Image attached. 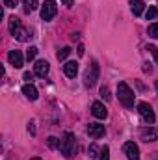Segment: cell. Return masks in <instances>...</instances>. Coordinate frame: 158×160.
Wrapping results in <instances>:
<instances>
[{"instance_id": "cell-1", "label": "cell", "mask_w": 158, "mask_h": 160, "mask_svg": "<svg viewBox=\"0 0 158 160\" xmlns=\"http://www.w3.org/2000/svg\"><path fill=\"white\" fill-rule=\"evenodd\" d=\"M117 99L125 108H134L136 95H134V91L130 89V86L126 82H119L117 84Z\"/></svg>"}, {"instance_id": "cell-2", "label": "cell", "mask_w": 158, "mask_h": 160, "mask_svg": "<svg viewBox=\"0 0 158 160\" xmlns=\"http://www.w3.org/2000/svg\"><path fill=\"white\" fill-rule=\"evenodd\" d=\"M60 151L65 158H71L77 151V143H75V134L73 132H65L62 142H60Z\"/></svg>"}, {"instance_id": "cell-3", "label": "cell", "mask_w": 158, "mask_h": 160, "mask_svg": "<svg viewBox=\"0 0 158 160\" xmlns=\"http://www.w3.org/2000/svg\"><path fill=\"white\" fill-rule=\"evenodd\" d=\"M58 13V4L54 0H45V4L41 6V19L43 21H52Z\"/></svg>"}, {"instance_id": "cell-4", "label": "cell", "mask_w": 158, "mask_h": 160, "mask_svg": "<svg viewBox=\"0 0 158 160\" xmlns=\"http://www.w3.org/2000/svg\"><path fill=\"white\" fill-rule=\"evenodd\" d=\"M97 80H99V65H97V62H91V65H89L87 71H86L84 84H86L87 88H93V86L97 84Z\"/></svg>"}, {"instance_id": "cell-5", "label": "cell", "mask_w": 158, "mask_h": 160, "mask_svg": "<svg viewBox=\"0 0 158 160\" xmlns=\"http://www.w3.org/2000/svg\"><path fill=\"white\" fill-rule=\"evenodd\" d=\"M138 112H140L141 119L145 121V123H149V125L155 123V112H153V108H151L149 102H143V101L138 102Z\"/></svg>"}, {"instance_id": "cell-6", "label": "cell", "mask_w": 158, "mask_h": 160, "mask_svg": "<svg viewBox=\"0 0 158 160\" xmlns=\"http://www.w3.org/2000/svg\"><path fill=\"white\" fill-rule=\"evenodd\" d=\"M123 153L126 155L128 160H140V149H138V145L134 142H126L123 145Z\"/></svg>"}, {"instance_id": "cell-7", "label": "cell", "mask_w": 158, "mask_h": 160, "mask_svg": "<svg viewBox=\"0 0 158 160\" xmlns=\"http://www.w3.org/2000/svg\"><path fill=\"white\" fill-rule=\"evenodd\" d=\"M91 114H93V118H97V119H106V118H108L106 106H104L102 102H99V101L91 104Z\"/></svg>"}, {"instance_id": "cell-8", "label": "cell", "mask_w": 158, "mask_h": 160, "mask_svg": "<svg viewBox=\"0 0 158 160\" xmlns=\"http://www.w3.org/2000/svg\"><path fill=\"white\" fill-rule=\"evenodd\" d=\"M104 125H101V123H89L87 125V134L91 136V138H95V140H99V138H102L104 136Z\"/></svg>"}, {"instance_id": "cell-9", "label": "cell", "mask_w": 158, "mask_h": 160, "mask_svg": "<svg viewBox=\"0 0 158 160\" xmlns=\"http://www.w3.org/2000/svg\"><path fill=\"white\" fill-rule=\"evenodd\" d=\"M140 138L143 140V142H156L158 140V128L155 127H147V128H141V132H140Z\"/></svg>"}, {"instance_id": "cell-10", "label": "cell", "mask_w": 158, "mask_h": 160, "mask_svg": "<svg viewBox=\"0 0 158 160\" xmlns=\"http://www.w3.org/2000/svg\"><path fill=\"white\" fill-rule=\"evenodd\" d=\"M7 62L15 67V69H21L22 67V54H21V50H9V54H7Z\"/></svg>"}, {"instance_id": "cell-11", "label": "cell", "mask_w": 158, "mask_h": 160, "mask_svg": "<svg viewBox=\"0 0 158 160\" xmlns=\"http://www.w3.org/2000/svg\"><path fill=\"white\" fill-rule=\"evenodd\" d=\"M48 62H45V60H37L36 62V65H34V73L37 75V77H47L48 75Z\"/></svg>"}, {"instance_id": "cell-12", "label": "cell", "mask_w": 158, "mask_h": 160, "mask_svg": "<svg viewBox=\"0 0 158 160\" xmlns=\"http://www.w3.org/2000/svg\"><path fill=\"white\" fill-rule=\"evenodd\" d=\"M22 93H24V97L30 99V101H36V99L39 97L37 88H36L34 84H24V86H22Z\"/></svg>"}, {"instance_id": "cell-13", "label": "cell", "mask_w": 158, "mask_h": 160, "mask_svg": "<svg viewBox=\"0 0 158 160\" xmlns=\"http://www.w3.org/2000/svg\"><path fill=\"white\" fill-rule=\"evenodd\" d=\"M63 73H65V77L75 78V77L78 75V63H77V62H67V63L63 65Z\"/></svg>"}, {"instance_id": "cell-14", "label": "cell", "mask_w": 158, "mask_h": 160, "mask_svg": "<svg viewBox=\"0 0 158 160\" xmlns=\"http://www.w3.org/2000/svg\"><path fill=\"white\" fill-rule=\"evenodd\" d=\"M130 9H132V13L138 17V15H141L143 13V9H145V4H143V0H130Z\"/></svg>"}, {"instance_id": "cell-15", "label": "cell", "mask_w": 158, "mask_h": 160, "mask_svg": "<svg viewBox=\"0 0 158 160\" xmlns=\"http://www.w3.org/2000/svg\"><path fill=\"white\" fill-rule=\"evenodd\" d=\"M22 6H24V11H26V13H32V11L37 9L39 2H37V0H22Z\"/></svg>"}, {"instance_id": "cell-16", "label": "cell", "mask_w": 158, "mask_h": 160, "mask_svg": "<svg viewBox=\"0 0 158 160\" xmlns=\"http://www.w3.org/2000/svg\"><path fill=\"white\" fill-rule=\"evenodd\" d=\"M145 17H147V21H156L158 19V9L155 6H149V9L145 11Z\"/></svg>"}, {"instance_id": "cell-17", "label": "cell", "mask_w": 158, "mask_h": 160, "mask_svg": "<svg viewBox=\"0 0 158 160\" xmlns=\"http://www.w3.org/2000/svg\"><path fill=\"white\" fill-rule=\"evenodd\" d=\"M19 28H21V21H19L17 17H11V19H9V32L15 36V32H17Z\"/></svg>"}, {"instance_id": "cell-18", "label": "cell", "mask_w": 158, "mask_h": 160, "mask_svg": "<svg viewBox=\"0 0 158 160\" xmlns=\"http://www.w3.org/2000/svg\"><path fill=\"white\" fill-rule=\"evenodd\" d=\"M147 34H149L151 38L158 39V22H153V24H149V28H147Z\"/></svg>"}, {"instance_id": "cell-19", "label": "cell", "mask_w": 158, "mask_h": 160, "mask_svg": "<svg viewBox=\"0 0 158 160\" xmlns=\"http://www.w3.org/2000/svg\"><path fill=\"white\" fill-rule=\"evenodd\" d=\"M15 38H17L19 41H26V39H28V32H26V30H24V28L21 26V28H19V30L15 32Z\"/></svg>"}, {"instance_id": "cell-20", "label": "cell", "mask_w": 158, "mask_h": 160, "mask_svg": "<svg viewBox=\"0 0 158 160\" xmlns=\"http://www.w3.org/2000/svg\"><path fill=\"white\" fill-rule=\"evenodd\" d=\"M69 54H71V48H69V47H63L62 50H58V54H56V56H58V60H65Z\"/></svg>"}, {"instance_id": "cell-21", "label": "cell", "mask_w": 158, "mask_h": 160, "mask_svg": "<svg viewBox=\"0 0 158 160\" xmlns=\"http://www.w3.org/2000/svg\"><path fill=\"white\" fill-rule=\"evenodd\" d=\"M99 160H110V149H108V145H104V147L101 149V155H99Z\"/></svg>"}, {"instance_id": "cell-22", "label": "cell", "mask_w": 158, "mask_h": 160, "mask_svg": "<svg viewBox=\"0 0 158 160\" xmlns=\"http://www.w3.org/2000/svg\"><path fill=\"white\" fill-rule=\"evenodd\" d=\"M36 54H37V48H36V47H30V48L26 50V60L32 62V60L36 58Z\"/></svg>"}, {"instance_id": "cell-23", "label": "cell", "mask_w": 158, "mask_h": 160, "mask_svg": "<svg viewBox=\"0 0 158 160\" xmlns=\"http://www.w3.org/2000/svg\"><path fill=\"white\" fill-rule=\"evenodd\" d=\"M87 153H89V158H97V157H99V155H97V153H99V147H97L95 143H91Z\"/></svg>"}, {"instance_id": "cell-24", "label": "cell", "mask_w": 158, "mask_h": 160, "mask_svg": "<svg viewBox=\"0 0 158 160\" xmlns=\"http://www.w3.org/2000/svg\"><path fill=\"white\" fill-rule=\"evenodd\" d=\"M101 97H102L104 101H110V91H108V88H106V86H102V88H101Z\"/></svg>"}, {"instance_id": "cell-25", "label": "cell", "mask_w": 158, "mask_h": 160, "mask_svg": "<svg viewBox=\"0 0 158 160\" xmlns=\"http://www.w3.org/2000/svg\"><path fill=\"white\" fill-rule=\"evenodd\" d=\"M47 143H48V147H50V149H56V147H58V140H56L54 136H48Z\"/></svg>"}, {"instance_id": "cell-26", "label": "cell", "mask_w": 158, "mask_h": 160, "mask_svg": "<svg viewBox=\"0 0 158 160\" xmlns=\"http://www.w3.org/2000/svg\"><path fill=\"white\" fill-rule=\"evenodd\" d=\"M147 50H149V52L153 54V58L156 60V63H158V48L155 47V45H149V47H147Z\"/></svg>"}, {"instance_id": "cell-27", "label": "cell", "mask_w": 158, "mask_h": 160, "mask_svg": "<svg viewBox=\"0 0 158 160\" xmlns=\"http://www.w3.org/2000/svg\"><path fill=\"white\" fill-rule=\"evenodd\" d=\"M17 2H19V0H4V6H6V8H15Z\"/></svg>"}, {"instance_id": "cell-28", "label": "cell", "mask_w": 158, "mask_h": 160, "mask_svg": "<svg viewBox=\"0 0 158 160\" xmlns=\"http://www.w3.org/2000/svg\"><path fill=\"white\" fill-rule=\"evenodd\" d=\"M24 80H26V82L30 84V82L34 80V75H32V73H24Z\"/></svg>"}, {"instance_id": "cell-29", "label": "cell", "mask_w": 158, "mask_h": 160, "mask_svg": "<svg viewBox=\"0 0 158 160\" xmlns=\"http://www.w3.org/2000/svg\"><path fill=\"white\" fill-rule=\"evenodd\" d=\"M143 71H145V73H151V71H153L151 63H143Z\"/></svg>"}, {"instance_id": "cell-30", "label": "cell", "mask_w": 158, "mask_h": 160, "mask_svg": "<svg viewBox=\"0 0 158 160\" xmlns=\"http://www.w3.org/2000/svg\"><path fill=\"white\" fill-rule=\"evenodd\" d=\"M77 52H78V56H84V45H78V48H77Z\"/></svg>"}, {"instance_id": "cell-31", "label": "cell", "mask_w": 158, "mask_h": 160, "mask_svg": "<svg viewBox=\"0 0 158 160\" xmlns=\"http://www.w3.org/2000/svg\"><path fill=\"white\" fill-rule=\"evenodd\" d=\"M63 4H65L67 8H73V0H63Z\"/></svg>"}, {"instance_id": "cell-32", "label": "cell", "mask_w": 158, "mask_h": 160, "mask_svg": "<svg viewBox=\"0 0 158 160\" xmlns=\"http://www.w3.org/2000/svg\"><path fill=\"white\" fill-rule=\"evenodd\" d=\"M155 88H156V93H158V80L155 82Z\"/></svg>"}, {"instance_id": "cell-33", "label": "cell", "mask_w": 158, "mask_h": 160, "mask_svg": "<svg viewBox=\"0 0 158 160\" xmlns=\"http://www.w3.org/2000/svg\"><path fill=\"white\" fill-rule=\"evenodd\" d=\"M30 160H41L39 157H34V158H30Z\"/></svg>"}]
</instances>
